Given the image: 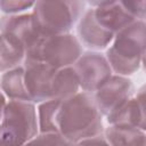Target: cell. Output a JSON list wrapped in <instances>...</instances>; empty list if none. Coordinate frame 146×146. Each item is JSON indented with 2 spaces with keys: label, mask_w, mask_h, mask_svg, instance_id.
I'll use <instances>...</instances> for the list:
<instances>
[{
  "label": "cell",
  "mask_w": 146,
  "mask_h": 146,
  "mask_svg": "<svg viewBox=\"0 0 146 146\" xmlns=\"http://www.w3.org/2000/svg\"><path fill=\"white\" fill-rule=\"evenodd\" d=\"M102 113L91 92H76L60 102L58 131L72 145L104 132Z\"/></svg>",
  "instance_id": "cell-1"
},
{
  "label": "cell",
  "mask_w": 146,
  "mask_h": 146,
  "mask_svg": "<svg viewBox=\"0 0 146 146\" xmlns=\"http://www.w3.org/2000/svg\"><path fill=\"white\" fill-rule=\"evenodd\" d=\"M145 27L144 19H136L115 33L105 56L116 74L127 76L140 68L145 55Z\"/></svg>",
  "instance_id": "cell-2"
},
{
  "label": "cell",
  "mask_w": 146,
  "mask_h": 146,
  "mask_svg": "<svg viewBox=\"0 0 146 146\" xmlns=\"http://www.w3.org/2000/svg\"><path fill=\"white\" fill-rule=\"evenodd\" d=\"M39 132L34 103L10 99L0 123V145L29 144Z\"/></svg>",
  "instance_id": "cell-3"
},
{
  "label": "cell",
  "mask_w": 146,
  "mask_h": 146,
  "mask_svg": "<svg viewBox=\"0 0 146 146\" xmlns=\"http://www.w3.org/2000/svg\"><path fill=\"white\" fill-rule=\"evenodd\" d=\"M33 16L46 34L68 33L84 13L86 0H36Z\"/></svg>",
  "instance_id": "cell-4"
},
{
  "label": "cell",
  "mask_w": 146,
  "mask_h": 146,
  "mask_svg": "<svg viewBox=\"0 0 146 146\" xmlns=\"http://www.w3.org/2000/svg\"><path fill=\"white\" fill-rule=\"evenodd\" d=\"M81 54V42L73 34H47L42 39L35 56L32 59L25 60H41L58 70L72 66Z\"/></svg>",
  "instance_id": "cell-5"
},
{
  "label": "cell",
  "mask_w": 146,
  "mask_h": 146,
  "mask_svg": "<svg viewBox=\"0 0 146 146\" xmlns=\"http://www.w3.org/2000/svg\"><path fill=\"white\" fill-rule=\"evenodd\" d=\"M0 32L15 35L25 48V59H32L47 35L39 27L33 14H14L1 17ZM24 59V60H25Z\"/></svg>",
  "instance_id": "cell-6"
},
{
  "label": "cell",
  "mask_w": 146,
  "mask_h": 146,
  "mask_svg": "<svg viewBox=\"0 0 146 146\" xmlns=\"http://www.w3.org/2000/svg\"><path fill=\"white\" fill-rule=\"evenodd\" d=\"M73 68L78 75L80 88L91 94L95 92L113 72L106 56L97 51H86L81 54L73 64Z\"/></svg>",
  "instance_id": "cell-7"
},
{
  "label": "cell",
  "mask_w": 146,
  "mask_h": 146,
  "mask_svg": "<svg viewBox=\"0 0 146 146\" xmlns=\"http://www.w3.org/2000/svg\"><path fill=\"white\" fill-rule=\"evenodd\" d=\"M135 95L132 81L124 75H111L94 95L102 115L107 116Z\"/></svg>",
  "instance_id": "cell-8"
},
{
  "label": "cell",
  "mask_w": 146,
  "mask_h": 146,
  "mask_svg": "<svg viewBox=\"0 0 146 146\" xmlns=\"http://www.w3.org/2000/svg\"><path fill=\"white\" fill-rule=\"evenodd\" d=\"M56 71L41 60H24V82L31 102L51 99V82Z\"/></svg>",
  "instance_id": "cell-9"
},
{
  "label": "cell",
  "mask_w": 146,
  "mask_h": 146,
  "mask_svg": "<svg viewBox=\"0 0 146 146\" xmlns=\"http://www.w3.org/2000/svg\"><path fill=\"white\" fill-rule=\"evenodd\" d=\"M76 32L79 41L91 50L105 49L113 41L115 35L97 22L94 9H88L82 14L78 23Z\"/></svg>",
  "instance_id": "cell-10"
},
{
  "label": "cell",
  "mask_w": 146,
  "mask_h": 146,
  "mask_svg": "<svg viewBox=\"0 0 146 146\" xmlns=\"http://www.w3.org/2000/svg\"><path fill=\"white\" fill-rule=\"evenodd\" d=\"M108 124H121L136 127L141 130L146 129V119H145V95L144 88L139 90L137 97L128 99L122 106L108 114L107 116Z\"/></svg>",
  "instance_id": "cell-11"
},
{
  "label": "cell",
  "mask_w": 146,
  "mask_h": 146,
  "mask_svg": "<svg viewBox=\"0 0 146 146\" xmlns=\"http://www.w3.org/2000/svg\"><path fill=\"white\" fill-rule=\"evenodd\" d=\"M94 14L97 22L114 34L136 21L116 0L94 8Z\"/></svg>",
  "instance_id": "cell-12"
},
{
  "label": "cell",
  "mask_w": 146,
  "mask_h": 146,
  "mask_svg": "<svg viewBox=\"0 0 146 146\" xmlns=\"http://www.w3.org/2000/svg\"><path fill=\"white\" fill-rule=\"evenodd\" d=\"M25 59L23 43L13 34L0 32V72L11 70Z\"/></svg>",
  "instance_id": "cell-13"
},
{
  "label": "cell",
  "mask_w": 146,
  "mask_h": 146,
  "mask_svg": "<svg viewBox=\"0 0 146 146\" xmlns=\"http://www.w3.org/2000/svg\"><path fill=\"white\" fill-rule=\"evenodd\" d=\"M107 144L114 146H144L146 144L145 130L136 127L110 124L104 130Z\"/></svg>",
  "instance_id": "cell-14"
},
{
  "label": "cell",
  "mask_w": 146,
  "mask_h": 146,
  "mask_svg": "<svg viewBox=\"0 0 146 146\" xmlns=\"http://www.w3.org/2000/svg\"><path fill=\"white\" fill-rule=\"evenodd\" d=\"M79 79L72 66L58 68L51 82V98L65 99L79 91Z\"/></svg>",
  "instance_id": "cell-15"
},
{
  "label": "cell",
  "mask_w": 146,
  "mask_h": 146,
  "mask_svg": "<svg viewBox=\"0 0 146 146\" xmlns=\"http://www.w3.org/2000/svg\"><path fill=\"white\" fill-rule=\"evenodd\" d=\"M0 88L9 99L31 102L24 82L23 66H16L11 70L3 72L0 79Z\"/></svg>",
  "instance_id": "cell-16"
},
{
  "label": "cell",
  "mask_w": 146,
  "mask_h": 146,
  "mask_svg": "<svg viewBox=\"0 0 146 146\" xmlns=\"http://www.w3.org/2000/svg\"><path fill=\"white\" fill-rule=\"evenodd\" d=\"M60 99H47L41 102L38 107V127L39 132H59L57 125V113Z\"/></svg>",
  "instance_id": "cell-17"
},
{
  "label": "cell",
  "mask_w": 146,
  "mask_h": 146,
  "mask_svg": "<svg viewBox=\"0 0 146 146\" xmlns=\"http://www.w3.org/2000/svg\"><path fill=\"white\" fill-rule=\"evenodd\" d=\"M36 0H0V10L7 15L23 13L35 5Z\"/></svg>",
  "instance_id": "cell-18"
},
{
  "label": "cell",
  "mask_w": 146,
  "mask_h": 146,
  "mask_svg": "<svg viewBox=\"0 0 146 146\" xmlns=\"http://www.w3.org/2000/svg\"><path fill=\"white\" fill-rule=\"evenodd\" d=\"M46 144V145H72L60 132H40L29 144Z\"/></svg>",
  "instance_id": "cell-19"
},
{
  "label": "cell",
  "mask_w": 146,
  "mask_h": 146,
  "mask_svg": "<svg viewBox=\"0 0 146 146\" xmlns=\"http://www.w3.org/2000/svg\"><path fill=\"white\" fill-rule=\"evenodd\" d=\"M136 19H144L146 15V0H116Z\"/></svg>",
  "instance_id": "cell-20"
},
{
  "label": "cell",
  "mask_w": 146,
  "mask_h": 146,
  "mask_svg": "<svg viewBox=\"0 0 146 146\" xmlns=\"http://www.w3.org/2000/svg\"><path fill=\"white\" fill-rule=\"evenodd\" d=\"M6 97L5 95L2 94V91H0V122L2 120V116H3V111H5V107H6Z\"/></svg>",
  "instance_id": "cell-21"
},
{
  "label": "cell",
  "mask_w": 146,
  "mask_h": 146,
  "mask_svg": "<svg viewBox=\"0 0 146 146\" xmlns=\"http://www.w3.org/2000/svg\"><path fill=\"white\" fill-rule=\"evenodd\" d=\"M90 6H92V7H99V6H103V5H105V3H108V2H111V1H113V0H86Z\"/></svg>",
  "instance_id": "cell-22"
}]
</instances>
